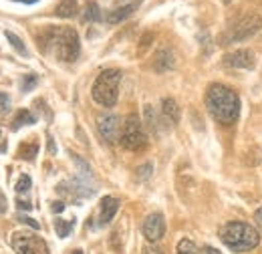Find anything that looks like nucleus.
Here are the masks:
<instances>
[{"label":"nucleus","instance_id":"f257e3e1","mask_svg":"<svg viewBox=\"0 0 262 254\" xmlns=\"http://www.w3.org/2000/svg\"><path fill=\"white\" fill-rule=\"evenodd\" d=\"M206 107L218 123L234 125L240 115V97L228 85L212 83L206 91Z\"/></svg>","mask_w":262,"mask_h":254},{"label":"nucleus","instance_id":"f03ea898","mask_svg":"<svg viewBox=\"0 0 262 254\" xmlns=\"http://www.w3.org/2000/svg\"><path fill=\"white\" fill-rule=\"evenodd\" d=\"M42 47L49 51H53V55L63 61V63H73L77 61L79 53H81V43H79V34L71 27H51L47 34L42 36Z\"/></svg>","mask_w":262,"mask_h":254},{"label":"nucleus","instance_id":"7ed1b4c3","mask_svg":"<svg viewBox=\"0 0 262 254\" xmlns=\"http://www.w3.org/2000/svg\"><path fill=\"white\" fill-rule=\"evenodd\" d=\"M220 240L234 252H250L260 244V232L256 226L242 220H232L220 226Z\"/></svg>","mask_w":262,"mask_h":254},{"label":"nucleus","instance_id":"20e7f679","mask_svg":"<svg viewBox=\"0 0 262 254\" xmlns=\"http://www.w3.org/2000/svg\"><path fill=\"white\" fill-rule=\"evenodd\" d=\"M119 83H121V71L119 69L101 71L95 83H93V89H91V95L95 99V103L103 105V107H113L117 103Z\"/></svg>","mask_w":262,"mask_h":254},{"label":"nucleus","instance_id":"39448f33","mask_svg":"<svg viewBox=\"0 0 262 254\" xmlns=\"http://www.w3.org/2000/svg\"><path fill=\"white\" fill-rule=\"evenodd\" d=\"M262 29V16L258 12H246L240 18H236L230 29L226 31V34L222 36V43L226 45H234V43H242L248 40L250 36H254L256 32Z\"/></svg>","mask_w":262,"mask_h":254},{"label":"nucleus","instance_id":"423d86ee","mask_svg":"<svg viewBox=\"0 0 262 254\" xmlns=\"http://www.w3.org/2000/svg\"><path fill=\"white\" fill-rule=\"evenodd\" d=\"M119 143L127 150V152H141L147 147V133L145 127L141 123V119L137 115H127L123 125H121V135H119Z\"/></svg>","mask_w":262,"mask_h":254},{"label":"nucleus","instance_id":"0eeeda50","mask_svg":"<svg viewBox=\"0 0 262 254\" xmlns=\"http://www.w3.org/2000/svg\"><path fill=\"white\" fill-rule=\"evenodd\" d=\"M12 248L16 254H49L47 242L29 232H16L12 236Z\"/></svg>","mask_w":262,"mask_h":254},{"label":"nucleus","instance_id":"6e6552de","mask_svg":"<svg viewBox=\"0 0 262 254\" xmlns=\"http://www.w3.org/2000/svg\"><path fill=\"white\" fill-rule=\"evenodd\" d=\"M97 131L107 143L119 141L121 135V121L115 113H101L97 115Z\"/></svg>","mask_w":262,"mask_h":254},{"label":"nucleus","instance_id":"1a4fd4ad","mask_svg":"<svg viewBox=\"0 0 262 254\" xmlns=\"http://www.w3.org/2000/svg\"><path fill=\"white\" fill-rule=\"evenodd\" d=\"M141 232H143V236H145L149 242H158V240H162V238H164V234H165L164 214H160V212L149 214V216L143 220Z\"/></svg>","mask_w":262,"mask_h":254},{"label":"nucleus","instance_id":"9d476101","mask_svg":"<svg viewBox=\"0 0 262 254\" xmlns=\"http://www.w3.org/2000/svg\"><path fill=\"white\" fill-rule=\"evenodd\" d=\"M254 53L248 51V49H238V51H232L224 57V67L228 69H252L254 67Z\"/></svg>","mask_w":262,"mask_h":254},{"label":"nucleus","instance_id":"9b49d317","mask_svg":"<svg viewBox=\"0 0 262 254\" xmlns=\"http://www.w3.org/2000/svg\"><path fill=\"white\" fill-rule=\"evenodd\" d=\"M119 210V200L113 198V196H105L101 202H99V224L105 226L113 220V216L117 214Z\"/></svg>","mask_w":262,"mask_h":254},{"label":"nucleus","instance_id":"f8f14e48","mask_svg":"<svg viewBox=\"0 0 262 254\" xmlns=\"http://www.w3.org/2000/svg\"><path fill=\"white\" fill-rule=\"evenodd\" d=\"M180 115H182L180 105H178L171 97H165L164 101H162V117L165 119V123H167V125H178Z\"/></svg>","mask_w":262,"mask_h":254},{"label":"nucleus","instance_id":"ddd939ff","mask_svg":"<svg viewBox=\"0 0 262 254\" xmlns=\"http://www.w3.org/2000/svg\"><path fill=\"white\" fill-rule=\"evenodd\" d=\"M173 67H176V57H173V53H171L167 47H162V49L156 53V57H154V69L160 71V73H164V71H169V69H173Z\"/></svg>","mask_w":262,"mask_h":254},{"label":"nucleus","instance_id":"4468645a","mask_svg":"<svg viewBox=\"0 0 262 254\" xmlns=\"http://www.w3.org/2000/svg\"><path fill=\"white\" fill-rule=\"evenodd\" d=\"M137 6H139V2H133V4H127V6H119V8L111 10V12L107 14V23H111V25H117V23H121V20L129 18L131 14L137 10Z\"/></svg>","mask_w":262,"mask_h":254},{"label":"nucleus","instance_id":"2eb2a0df","mask_svg":"<svg viewBox=\"0 0 262 254\" xmlns=\"http://www.w3.org/2000/svg\"><path fill=\"white\" fill-rule=\"evenodd\" d=\"M77 12H79L77 0H61L59 6H57V10H55V14L61 16V18H73Z\"/></svg>","mask_w":262,"mask_h":254},{"label":"nucleus","instance_id":"dca6fc26","mask_svg":"<svg viewBox=\"0 0 262 254\" xmlns=\"http://www.w3.org/2000/svg\"><path fill=\"white\" fill-rule=\"evenodd\" d=\"M36 154H38V141H36V139H31V141H27V143H23V145L18 147V158L20 159L33 161V159L36 158Z\"/></svg>","mask_w":262,"mask_h":254},{"label":"nucleus","instance_id":"f3484780","mask_svg":"<svg viewBox=\"0 0 262 254\" xmlns=\"http://www.w3.org/2000/svg\"><path fill=\"white\" fill-rule=\"evenodd\" d=\"M34 121H36V117H34L29 109H20L16 113V117L12 119V129L16 131V129H20L23 125H33Z\"/></svg>","mask_w":262,"mask_h":254},{"label":"nucleus","instance_id":"a211bd4d","mask_svg":"<svg viewBox=\"0 0 262 254\" xmlns=\"http://www.w3.org/2000/svg\"><path fill=\"white\" fill-rule=\"evenodd\" d=\"M176 254H200V250H198V246L190 238H182V240L178 242Z\"/></svg>","mask_w":262,"mask_h":254},{"label":"nucleus","instance_id":"6ab92c4d","mask_svg":"<svg viewBox=\"0 0 262 254\" xmlns=\"http://www.w3.org/2000/svg\"><path fill=\"white\" fill-rule=\"evenodd\" d=\"M4 34H6V38H8V43H10L12 47H14V51H16V53H20L23 57H27V55H29V51H27V47H25V43H23V40H20V38H18V36H16L14 32L6 31V32H4Z\"/></svg>","mask_w":262,"mask_h":254},{"label":"nucleus","instance_id":"aec40b11","mask_svg":"<svg viewBox=\"0 0 262 254\" xmlns=\"http://www.w3.org/2000/svg\"><path fill=\"white\" fill-rule=\"evenodd\" d=\"M143 115H145V121H147L149 129L160 131V119H158V115H156V111H154V107H151V105H145Z\"/></svg>","mask_w":262,"mask_h":254},{"label":"nucleus","instance_id":"412c9836","mask_svg":"<svg viewBox=\"0 0 262 254\" xmlns=\"http://www.w3.org/2000/svg\"><path fill=\"white\" fill-rule=\"evenodd\" d=\"M83 18H85V20H91V23L101 20V10H99V6L95 4V2H89V4L85 6V14H83Z\"/></svg>","mask_w":262,"mask_h":254},{"label":"nucleus","instance_id":"4be33fe9","mask_svg":"<svg viewBox=\"0 0 262 254\" xmlns=\"http://www.w3.org/2000/svg\"><path fill=\"white\" fill-rule=\"evenodd\" d=\"M55 230H57V234H59V238H67L69 234H71V230H73V222L71 220H55Z\"/></svg>","mask_w":262,"mask_h":254},{"label":"nucleus","instance_id":"5701e85b","mask_svg":"<svg viewBox=\"0 0 262 254\" xmlns=\"http://www.w3.org/2000/svg\"><path fill=\"white\" fill-rule=\"evenodd\" d=\"M36 83H38V77H36V75H27V77H23V81H20V89H23L25 93H29Z\"/></svg>","mask_w":262,"mask_h":254},{"label":"nucleus","instance_id":"b1692460","mask_svg":"<svg viewBox=\"0 0 262 254\" xmlns=\"http://www.w3.org/2000/svg\"><path fill=\"white\" fill-rule=\"evenodd\" d=\"M31 184H33V182H31V178H29L27 174L20 176V180H18V184H16V192H18V194H27V192L31 190Z\"/></svg>","mask_w":262,"mask_h":254},{"label":"nucleus","instance_id":"393cba45","mask_svg":"<svg viewBox=\"0 0 262 254\" xmlns=\"http://www.w3.org/2000/svg\"><path fill=\"white\" fill-rule=\"evenodd\" d=\"M8 109H10V99H8L6 93H0V111L6 113Z\"/></svg>","mask_w":262,"mask_h":254},{"label":"nucleus","instance_id":"a878e982","mask_svg":"<svg viewBox=\"0 0 262 254\" xmlns=\"http://www.w3.org/2000/svg\"><path fill=\"white\" fill-rule=\"evenodd\" d=\"M149 174H151V165H149V163L137 170V178H141V180H145V178H149Z\"/></svg>","mask_w":262,"mask_h":254},{"label":"nucleus","instance_id":"bb28decb","mask_svg":"<svg viewBox=\"0 0 262 254\" xmlns=\"http://www.w3.org/2000/svg\"><path fill=\"white\" fill-rule=\"evenodd\" d=\"M254 226L262 232V208H258V210L254 212Z\"/></svg>","mask_w":262,"mask_h":254},{"label":"nucleus","instance_id":"cd10ccee","mask_svg":"<svg viewBox=\"0 0 262 254\" xmlns=\"http://www.w3.org/2000/svg\"><path fill=\"white\" fill-rule=\"evenodd\" d=\"M6 208H8V200H6L4 192L0 190V214H4V212H6Z\"/></svg>","mask_w":262,"mask_h":254},{"label":"nucleus","instance_id":"c85d7f7f","mask_svg":"<svg viewBox=\"0 0 262 254\" xmlns=\"http://www.w3.org/2000/svg\"><path fill=\"white\" fill-rule=\"evenodd\" d=\"M200 254H222L218 248H214V246H204L202 250H200Z\"/></svg>","mask_w":262,"mask_h":254},{"label":"nucleus","instance_id":"c756f323","mask_svg":"<svg viewBox=\"0 0 262 254\" xmlns=\"http://www.w3.org/2000/svg\"><path fill=\"white\" fill-rule=\"evenodd\" d=\"M63 210H65L63 202H53V212H63Z\"/></svg>","mask_w":262,"mask_h":254},{"label":"nucleus","instance_id":"7c9ffc66","mask_svg":"<svg viewBox=\"0 0 262 254\" xmlns=\"http://www.w3.org/2000/svg\"><path fill=\"white\" fill-rule=\"evenodd\" d=\"M23 222H27L29 226H33V228H38V224L34 222V220H31V218H23Z\"/></svg>","mask_w":262,"mask_h":254},{"label":"nucleus","instance_id":"2f4dec72","mask_svg":"<svg viewBox=\"0 0 262 254\" xmlns=\"http://www.w3.org/2000/svg\"><path fill=\"white\" fill-rule=\"evenodd\" d=\"M71 254H83V252H81V250H73Z\"/></svg>","mask_w":262,"mask_h":254},{"label":"nucleus","instance_id":"473e14b6","mask_svg":"<svg viewBox=\"0 0 262 254\" xmlns=\"http://www.w3.org/2000/svg\"><path fill=\"white\" fill-rule=\"evenodd\" d=\"M222 2H224V4H230V2H232V0H222Z\"/></svg>","mask_w":262,"mask_h":254},{"label":"nucleus","instance_id":"72a5a7b5","mask_svg":"<svg viewBox=\"0 0 262 254\" xmlns=\"http://www.w3.org/2000/svg\"><path fill=\"white\" fill-rule=\"evenodd\" d=\"M0 133H2V131H0Z\"/></svg>","mask_w":262,"mask_h":254}]
</instances>
